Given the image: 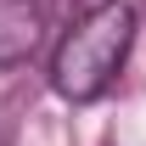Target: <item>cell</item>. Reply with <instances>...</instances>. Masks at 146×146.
<instances>
[{"instance_id": "6da1fadb", "label": "cell", "mask_w": 146, "mask_h": 146, "mask_svg": "<svg viewBox=\"0 0 146 146\" xmlns=\"http://www.w3.org/2000/svg\"><path fill=\"white\" fill-rule=\"evenodd\" d=\"M129 45H135V11H129L124 0H101L96 11H84V17L62 34V45H56V56H51L56 96H68V101L107 96V84L118 79Z\"/></svg>"}, {"instance_id": "7a4b0ae2", "label": "cell", "mask_w": 146, "mask_h": 146, "mask_svg": "<svg viewBox=\"0 0 146 146\" xmlns=\"http://www.w3.org/2000/svg\"><path fill=\"white\" fill-rule=\"evenodd\" d=\"M45 39V17L34 0H0V68L28 62Z\"/></svg>"}]
</instances>
